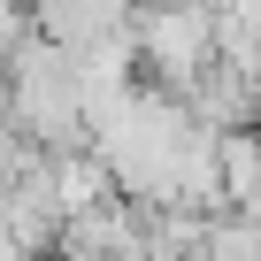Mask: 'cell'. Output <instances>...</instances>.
<instances>
[{"label":"cell","instance_id":"cell-1","mask_svg":"<svg viewBox=\"0 0 261 261\" xmlns=\"http://www.w3.org/2000/svg\"><path fill=\"white\" fill-rule=\"evenodd\" d=\"M0 77H8V115L31 146H46V154L85 146V92H77L69 46H54L46 31H23L0 46Z\"/></svg>","mask_w":261,"mask_h":261},{"label":"cell","instance_id":"cell-2","mask_svg":"<svg viewBox=\"0 0 261 261\" xmlns=\"http://www.w3.org/2000/svg\"><path fill=\"white\" fill-rule=\"evenodd\" d=\"M130 46H139L146 85L185 100L215 62V16L207 8H169V0H139L130 8Z\"/></svg>","mask_w":261,"mask_h":261},{"label":"cell","instance_id":"cell-3","mask_svg":"<svg viewBox=\"0 0 261 261\" xmlns=\"http://www.w3.org/2000/svg\"><path fill=\"white\" fill-rule=\"evenodd\" d=\"M215 154H223V207L261 215V123L215 130Z\"/></svg>","mask_w":261,"mask_h":261},{"label":"cell","instance_id":"cell-4","mask_svg":"<svg viewBox=\"0 0 261 261\" xmlns=\"http://www.w3.org/2000/svg\"><path fill=\"white\" fill-rule=\"evenodd\" d=\"M169 8H207V0H169Z\"/></svg>","mask_w":261,"mask_h":261}]
</instances>
